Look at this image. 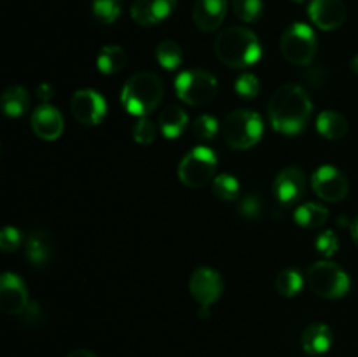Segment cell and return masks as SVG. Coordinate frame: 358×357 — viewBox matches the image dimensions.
Segmentation results:
<instances>
[{
    "instance_id": "33",
    "label": "cell",
    "mask_w": 358,
    "mask_h": 357,
    "mask_svg": "<svg viewBox=\"0 0 358 357\" xmlns=\"http://www.w3.org/2000/svg\"><path fill=\"white\" fill-rule=\"evenodd\" d=\"M315 247H317V251L320 252L322 255H325V258H332L339 248V238L336 237L334 231L327 230L324 231V233L318 234L317 240H315Z\"/></svg>"
},
{
    "instance_id": "4",
    "label": "cell",
    "mask_w": 358,
    "mask_h": 357,
    "mask_svg": "<svg viewBox=\"0 0 358 357\" xmlns=\"http://www.w3.org/2000/svg\"><path fill=\"white\" fill-rule=\"evenodd\" d=\"M262 132H264V122L254 111L240 108L233 111L224 119L222 136L227 146L233 149H250L262 139Z\"/></svg>"
},
{
    "instance_id": "11",
    "label": "cell",
    "mask_w": 358,
    "mask_h": 357,
    "mask_svg": "<svg viewBox=\"0 0 358 357\" xmlns=\"http://www.w3.org/2000/svg\"><path fill=\"white\" fill-rule=\"evenodd\" d=\"M189 290H191V296L201 307H210V304H213L222 296V276L213 268L199 266V268H196L192 272L191 279H189Z\"/></svg>"
},
{
    "instance_id": "7",
    "label": "cell",
    "mask_w": 358,
    "mask_h": 357,
    "mask_svg": "<svg viewBox=\"0 0 358 357\" xmlns=\"http://www.w3.org/2000/svg\"><path fill=\"white\" fill-rule=\"evenodd\" d=\"M217 170V156L210 147L198 146L189 150L178 164V178L191 189H201L213 182Z\"/></svg>"
},
{
    "instance_id": "1",
    "label": "cell",
    "mask_w": 358,
    "mask_h": 357,
    "mask_svg": "<svg viewBox=\"0 0 358 357\" xmlns=\"http://www.w3.org/2000/svg\"><path fill=\"white\" fill-rule=\"evenodd\" d=\"M310 94L303 86L287 83L271 94L268 104V118L273 128L283 135H297L308 125L311 115Z\"/></svg>"
},
{
    "instance_id": "38",
    "label": "cell",
    "mask_w": 358,
    "mask_h": 357,
    "mask_svg": "<svg viewBox=\"0 0 358 357\" xmlns=\"http://www.w3.org/2000/svg\"><path fill=\"white\" fill-rule=\"evenodd\" d=\"M66 357H98V356L87 349H76L72 350V352L66 354Z\"/></svg>"
},
{
    "instance_id": "9",
    "label": "cell",
    "mask_w": 358,
    "mask_h": 357,
    "mask_svg": "<svg viewBox=\"0 0 358 357\" xmlns=\"http://www.w3.org/2000/svg\"><path fill=\"white\" fill-rule=\"evenodd\" d=\"M311 188L325 202H341L350 191V184L346 175L339 168L332 164H324L317 168L311 175Z\"/></svg>"
},
{
    "instance_id": "22",
    "label": "cell",
    "mask_w": 358,
    "mask_h": 357,
    "mask_svg": "<svg viewBox=\"0 0 358 357\" xmlns=\"http://www.w3.org/2000/svg\"><path fill=\"white\" fill-rule=\"evenodd\" d=\"M317 130L329 140H339L348 133V121L336 111H324L317 118Z\"/></svg>"
},
{
    "instance_id": "39",
    "label": "cell",
    "mask_w": 358,
    "mask_h": 357,
    "mask_svg": "<svg viewBox=\"0 0 358 357\" xmlns=\"http://www.w3.org/2000/svg\"><path fill=\"white\" fill-rule=\"evenodd\" d=\"M350 231H352V238L358 247V217L357 219H353V223L350 224Z\"/></svg>"
},
{
    "instance_id": "31",
    "label": "cell",
    "mask_w": 358,
    "mask_h": 357,
    "mask_svg": "<svg viewBox=\"0 0 358 357\" xmlns=\"http://www.w3.org/2000/svg\"><path fill=\"white\" fill-rule=\"evenodd\" d=\"M133 140L140 146H150V144L156 140L157 135V128L150 119L147 118H140V121L135 122L133 126Z\"/></svg>"
},
{
    "instance_id": "21",
    "label": "cell",
    "mask_w": 358,
    "mask_h": 357,
    "mask_svg": "<svg viewBox=\"0 0 358 357\" xmlns=\"http://www.w3.org/2000/svg\"><path fill=\"white\" fill-rule=\"evenodd\" d=\"M128 63V55L121 46L108 44L100 49L96 56V66L101 74L105 76H114L119 74Z\"/></svg>"
},
{
    "instance_id": "10",
    "label": "cell",
    "mask_w": 358,
    "mask_h": 357,
    "mask_svg": "<svg viewBox=\"0 0 358 357\" xmlns=\"http://www.w3.org/2000/svg\"><path fill=\"white\" fill-rule=\"evenodd\" d=\"M70 111L80 125L96 126L103 121L105 114H107V102L98 91L84 88L72 94Z\"/></svg>"
},
{
    "instance_id": "41",
    "label": "cell",
    "mask_w": 358,
    "mask_h": 357,
    "mask_svg": "<svg viewBox=\"0 0 358 357\" xmlns=\"http://www.w3.org/2000/svg\"><path fill=\"white\" fill-rule=\"evenodd\" d=\"M294 2H299L301 4V2H304V0H294Z\"/></svg>"
},
{
    "instance_id": "2",
    "label": "cell",
    "mask_w": 358,
    "mask_h": 357,
    "mask_svg": "<svg viewBox=\"0 0 358 357\" xmlns=\"http://www.w3.org/2000/svg\"><path fill=\"white\" fill-rule=\"evenodd\" d=\"M215 56L231 69H247L261 59L262 48L257 35L245 27L224 28L213 42Z\"/></svg>"
},
{
    "instance_id": "27",
    "label": "cell",
    "mask_w": 358,
    "mask_h": 357,
    "mask_svg": "<svg viewBox=\"0 0 358 357\" xmlns=\"http://www.w3.org/2000/svg\"><path fill=\"white\" fill-rule=\"evenodd\" d=\"M212 192L222 202H234L240 196V182L234 175L220 174L213 178Z\"/></svg>"
},
{
    "instance_id": "5",
    "label": "cell",
    "mask_w": 358,
    "mask_h": 357,
    "mask_svg": "<svg viewBox=\"0 0 358 357\" xmlns=\"http://www.w3.org/2000/svg\"><path fill=\"white\" fill-rule=\"evenodd\" d=\"M175 93L191 107L208 105L219 93V83L208 70L192 69L178 74L175 80Z\"/></svg>"
},
{
    "instance_id": "29",
    "label": "cell",
    "mask_w": 358,
    "mask_h": 357,
    "mask_svg": "<svg viewBox=\"0 0 358 357\" xmlns=\"http://www.w3.org/2000/svg\"><path fill=\"white\" fill-rule=\"evenodd\" d=\"M233 13L238 20L245 21V23H254L262 16V0H233Z\"/></svg>"
},
{
    "instance_id": "18",
    "label": "cell",
    "mask_w": 358,
    "mask_h": 357,
    "mask_svg": "<svg viewBox=\"0 0 358 357\" xmlns=\"http://www.w3.org/2000/svg\"><path fill=\"white\" fill-rule=\"evenodd\" d=\"M332 342H334L332 329L327 324H322V322H315V324L308 326L303 332V338H301V345H303L304 352L310 354V356L325 354L332 346Z\"/></svg>"
},
{
    "instance_id": "36",
    "label": "cell",
    "mask_w": 358,
    "mask_h": 357,
    "mask_svg": "<svg viewBox=\"0 0 358 357\" xmlns=\"http://www.w3.org/2000/svg\"><path fill=\"white\" fill-rule=\"evenodd\" d=\"M42 317H44V314H42V308L38 303H28V307L21 314V318L27 324H37V322H41Z\"/></svg>"
},
{
    "instance_id": "28",
    "label": "cell",
    "mask_w": 358,
    "mask_h": 357,
    "mask_svg": "<svg viewBox=\"0 0 358 357\" xmlns=\"http://www.w3.org/2000/svg\"><path fill=\"white\" fill-rule=\"evenodd\" d=\"M93 16L96 18L100 23L103 24H112L117 21V18L121 16V0H93Z\"/></svg>"
},
{
    "instance_id": "12",
    "label": "cell",
    "mask_w": 358,
    "mask_h": 357,
    "mask_svg": "<svg viewBox=\"0 0 358 357\" xmlns=\"http://www.w3.org/2000/svg\"><path fill=\"white\" fill-rule=\"evenodd\" d=\"M306 191V175L297 167H285L280 170L273 182V192L282 205L290 206L299 202Z\"/></svg>"
},
{
    "instance_id": "34",
    "label": "cell",
    "mask_w": 358,
    "mask_h": 357,
    "mask_svg": "<svg viewBox=\"0 0 358 357\" xmlns=\"http://www.w3.org/2000/svg\"><path fill=\"white\" fill-rule=\"evenodd\" d=\"M23 244V234L17 227L6 226L0 233V248L3 252H14L21 247Z\"/></svg>"
},
{
    "instance_id": "13",
    "label": "cell",
    "mask_w": 358,
    "mask_h": 357,
    "mask_svg": "<svg viewBox=\"0 0 358 357\" xmlns=\"http://www.w3.org/2000/svg\"><path fill=\"white\" fill-rule=\"evenodd\" d=\"M308 14L313 24H317L320 30L332 31L345 24L348 10L343 0H311L308 6Z\"/></svg>"
},
{
    "instance_id": "40",
    "label": "cell",
    "mask_w": 358,
    "mask_h": 357,
    "mask_svg": "<svg viewBox=\"0 0 358 357\" xmlns=\"http://www.w3.org/2000/svg\"><path fill=\"white\" fill-rule=\"evenodd\" d=\"M350 69H352L353 72H355L357 76H358V55L353 56V59H352V62H350Z\"/></svg>"
},
{
    "instance_id": "23",
    "label": "cell",
    "mask_w": 358,
    "mask_h": 357,
    "mask_svg": "<svg viewBox=\"0 0 358 357\" xmlns=\"http://www.w3.org/2000/svg\"><path fill=\"white\" fill-rule=\"evenodd\" d=\"M294 220L299 226L308 227V230H317V227H322L329 220V209L320 205V203H304V205L296 209Z\"/></svg>"
},
{
    "instance_id": "8",
    "label": "cell",
    "mask_w": 358,
    "mask_h": 357,
    "mask_svg": "<svg viewBox=\"0 0 358 357\" xmlns=\"http://www.w3.org/2000/svg\"><path fill=\"white\" fill-rule=\"evenodd\" d=\"M318 42L313 28L306 23H294L283 31L280 38V51L292 65L306 66L317 56Z\"/></svg>"
},
{
    "instance_id": "3",
    "label": "cell",
    "mask_w": 358,
    "mask_h": 357,
    "mask_svg": "<svg viewBox=\"0 0 358 357\" xmlns=\"http://www.w3.org/2000/svg\"><path fill=\"white\" fill-rule=\"evenodd\" d=\"M164 84L154 72H138L129 77L121 91V104L131 115L145 118L163 102Z\"/></svg>"
},
{
    "instance_id": "26",
    "label": "cell",
    "mask_w": 358,
    "mask_h": 357,
    "mask_svg": "<svg viewBox=\"0 0 358 357\" xmlns=\"http://www.w3.org/2000/svg\"><path fill=\"white\" fill-rule=\"evenodd\" d=\"M275 286L276 290H278L283 298H294L296 294L301 293V289H303L304 279L297 270L287 268L278 273Z\"/></svg>"
},
{
    "instance_id": "20",
    "label": "cell",
    "mask_w": 358,
    "mask_h": 357,
    "mask_svg": "<svg viewBox=\"0 0 358 357\" xmlns=\"http://www.w3.org/2000/svg\"><path fill=\"white\" fill-rule=\"evenodd\" d=\"M189 125V115L178 105H168L159 114V128L166 139H178Z\"/></svg>"
},
{
    "instance_id": "35",
    "label": "cell",
    "mask_w": 358,
    "mask_h": 357,
    "mask_svg": "<svg viewBox=\"0 0 358 357\" xmlns=\"http://www.w3.org/2000/svg\"><path fill=\"white\" fill-rule=\"evenodd\" d=\"M261 198L257 195H247L241 198L240 206H238V212H240L241 217L248 220H255L259 216H261Z\"/></svg>"
},
{
    "instance_id": "14",
    "label": "cell",
    "mask_w": 358,
    "mask_h": 357,
    "mask_svg": "<svg viewBox=\"0 0 358 357\" xmlns=\"http://www.w3.org/2000/svg\"><path fill=\"white\" fill-rule=\"evenodd\" d=\"M28 289L16 273H3L0 280V310L7 315H21L28 307Z\"/></svg>"
},
{
    "instance_id": "37",
    "label": "cell",
    "mask_w": 358,
    "mask_h": 357,
    "mask_svg": "<svg viewBox=\"0 0 358 357\" xmlns=\"http://www.w3.org/2000/svg\"><path fill=\"white\" fill-rule=\"evenodd\" d=\"M52 94H55V90H52V86L49 83H42L37 86V97L38 100H42V104H49Z\"/></svg>"
},
{
    "instance_id": "19",
    "label": "cell",
    "mask_w": 358,
    "mask_h": 357,
    "mask_svg": "<svg viewBox=\"0 0 358 357\" xmlns=\"http://www.w3.org/2000/svg\"><path fill=\"white\" fill-rule=\"evenodd\" d=\"M24 254H27V258L30 259V262L34 266H45L52 259V254H55L52 238L42 230L31 231L27 240V251H24Z\"/></svg>"
},
{
    "instance_id": "6",
    "label": "cell",
    "mask_w": 358,
    "mask_h": 357,
    "mask_svg": "<svg viewBox=\"0 0 358 357\" xmlns=\"http://www.w3.org/2000/svg\"><path fill=\"white\" fill-rule=\"evenodd\" d=\"M306 282L317 296L325 300H339L350 290V276L332 261H317L308 268Z\"/></svg>"
},
{
    "instance_id": "17",
    "label": "cell",
    "mask_w": 358,
    "mask_h": 357,
    "mask_svg": "<svg viewBox=\"0 0 358 357\" xmlns=\"http://www.w3.org/2000/svg\"><path fill=\"white\" fill-rule=\"evenodd\" d=\"M227 0H196L192 7V21L201 31H215L226 18Z\"/></svg>"
},
{
    "instance_id": "16",
    "label": "cell",
    "mask_w": 358,
    "mask_h": 357,
    "mask_svg": "<svg viewBox=\"0 0 358 357\" xmlns=\"http://www.w3.org/2000/svg\"><path fill=\"white\" fill-rule=\"evenodd\" d=\"M30 122L35 135L42 140H48V142L58 140L59 136H62L63 128H65L62 112L49 104L38 105V107L31 112Z\"/></svg>"
},
{
    "instance_id": "15",
    "label": "cell",
    "mask_w": 358,
    "mask_h": 357,
    "mask_svg": "<svg viewBox=\"0 0 358 357\" xmlns=\"http://www.w3.org/2000/svg\"><path fill=\"white\" fill-rule=\"evenodd\" d=\"M175 7L177 0H133L129 14L140 27H154L168 20Z\"/></svg>"
},
{
    "instance_id": "25",
    "label": "cell",
    "mask_w": 358,
    "mask_h": 357,
    "mask_svg": "<svg viewBox=\"0 0 358 357\" xmlns=\"http://www.w3.org/2000/svg\"><path fill=\"white\" fill-rule=\"evenodd\" d=\"M156 59L163 69L175 70L180 66L182 59H184V51H182L180 44L175 41H163L157 44L156 48Z\"/></svg>"
},
{
    "instance_id": "32",
    "label": "cell",
    "mask_w": 358,
    "mask_h": 357,
    "mask_svg": "<svg viewBox=\"0 0 358 357\" xmlns=\"http://www.w3.org/2000/svg\"><path fill=\"white\" fill-rule=\"evenodd\" d=\"M234 91L240 94L241 98H255L261 91V84L254 74H241L234 83Z\"/></svg>"
},
{
    "instance_id": "30",
    "label": "cell",
    "mask_w": 358,
    "mask_h": 357,
    "mask_svg": "<svg viewBox=\"0 0 358 357\" xmlns=\"http://www.w3.org/2000/svg\"><path fill=\"white\" fill-rule=\"evenodd\" d=\"M192 133L198 136L199 140L206 142V140L215 139V135L219 133V122L213 115L210 114H201L192 121Z\"/></svg>"
},
{
    "instance_id": "24",
    "label": "cell",
    "mask_w": 358,
    "mask_h": 357,
    "mask_svg": "<svg viewBox=\"0 0 358 357\" xmlns=\"http://www.w3.org/2000/svg\"><path fill=\"white\" fill-rule=\"evenodd\" d=\"M28 107H30V97L23 86L13 84L2 93V108L9 118H20L28 111Z\"/></svg>"
}]
</instances>
